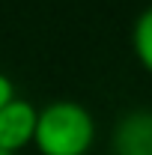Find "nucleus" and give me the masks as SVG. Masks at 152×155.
I'll list each match as a JSON object with an SVG mask.
<instances>
[{"label":"nucleus","instance_id":"1","mask_svg":"<svg viewBox=\"0 0 152 155\" xmlns=\"http://www.w3.org/2000/svg\"><path fill=\"white\" fill-rule=\"evenodd\" d=\"M95 140L93 114L72 98H57L39 110L33 146L39 155H87Z\"/></svg>","mask_w":152,"mask_h":155},{"label":"nucleus","instance_id":"2","mask_svg":"<svg viewBox=\"0 0 152 155\" xmlns=\"http://www.w3.org/2000/svg\"><path fill=\"white\" fill-rule=\"evenodd\" d=\"M39 107H33L27 98H12L6 107H0V146L18 155L27 149L36 137Z\"/></svg>","mask_w":152,"mask_h":155},{"label":"nucleus","instance_id":"3","mask_svg":"<svg viewBox=\"0 0 152 155\" xmlns=\"http://www.w3.org/2000/svg\"><path fill=\"white\" fill-rule=\"evenodd\" d=\"M114 155H152V110H128L111 134Z\"/></svg>","mask_w":152,"mask_h":155},{"label":"nucleus","instance_id":"4","mask_svg":"<svg viewBox=\"0 0 152 155\" xmlns=\"http://www.w3.org/2000/svg\"><path fill=\"white\" fill-rule=\"evenodd\" d=\"M131 48H134V57L137 63L152 75V6H146L137 21H134V30H131Z\"/></svg>","mask_w":152,"mask_h":155},{"label":"nucleus","instance_id":"5","mask_svg":"<svg viewBox=\"0 0 152 155\" xmlns=\"http://www.w3.org/2000/svg\"><path fill=\"white\" fill-rule=\"evenodd\" d=\"M12 98H15V84L9 81V75L0 72V107H6Z\"/></svg>","mask_w":152,"mask_h":155},{"label":"nucleus","instance_id":"6","mask_svg":"<svg viewBox=\"0 0 152 155\" xmlns=\"http://www.w3.org/2000/svg\"><path fill=\"white\" fill-rule=\"evenodd\" d=\"M0 155H15V152H9V149H3V146H0Z\"/></svg>","mask_w":152,"mask_h":155}]
</instances>
